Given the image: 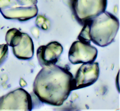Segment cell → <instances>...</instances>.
Listing matches in <instances>:
<instances>
[{
  "label": "cell",
  "instance_id": "cell-7",
  "mask_svg": "<svg viewBox=\"0 0 120 111\" xmlns=\"http://www.w3.org/2000/svg\"><path fill=\"white\" fill-rule=\"evenodd\" d=\"M97 49L90 43L80 41L72 44L68 52V59L71 63L79 64L94 62L97 58Z\"/></svg>",
  "mask_w": 120,
  "mask_h": 111
},
{
  "label": "cell",
  "instance_id": "cell-8",
  "mask_svg": "<svg viewBox=\"0 0 120 111\" xmlns=\"http://www.w3.org/2000/svg\"><path fill=\"white\" fill-rule=\"evenodd\" d=\"M99 75V65L98 63H83L73 79V91L92 85L98 79Z\"/></svg>",
  "mask_w": 120,
  "mask_h": 111
},
{
  "label": "cell",
  "instance_id": "cell-1",
  "mask_svg": "<svg viewBox=\"0 0 120 111\" xmlns=\"http://www.w3.org/2000/svg\"><path fill=\"white\" fill-rule=\"evenodd\" d=\"M33 83V91L42 102L63 104L73 91V76L68 68L56 65L42 67Z\"/></svg>",
  "mask_w": 120,
  "mask_h": 111
},
{
  "label": "cell",
  "instance_id": "cell-5",
  "mask_svg": "<svg viewBox=\"0 0 120 111\" xmlns=\"http://www.w3.org/2000/svg\"><path fill=\"white\" fill-rule=\"evenodd\" d=\"M6 41L11 47L15 56L21 60H29L34 54V44L29 35L16 29L9 30L6 33Z\"/></svg>",
  "mask_w": 120,
  "mask_h": 111
},
{
  "label": "cell",
  "instance_id": "cell-9",
  "mask_svg": "<svg viewBox=\"0 0 120 111\" xmlns=\"http://www.w3.org/2000/svg\"><path fill=\"white\" fill-rule=\"evenodd\" d=\"M63 51L62 45L57 41L50 42L46 45L40 46L37 51V56L42 67L56 65Z\"/></svg>",
  "mask_w": 120,
  "mask_h": 111
},
{
  "label": "cell",
  "instance_id": "cell-6",
  "mask_svg": "<svg viewBox=\"0 0 120 111\" xmlns=\"http://www.w3.org/2000/svg\"><path fill=\"white\" fill-rule=\"evenodd\" d=\"M32 107L30 95L21 88L0 97V110L31 111Z\"/></svg>",
  "mask_w": 120,
  "mask_h": 111
},
{
  "label": "cell",
  "instance_id": "cell-11",
  "mask_svg": "<svg viewBox=\"0 0 120 111\" xmlns=\"http://www.w3.org/2000/svg\"><path fill=\"white\" fill-rule=\"evenodd\" d=\"M8 48L6 44L0 45V64L6 58L8 54Z\"/></svg>",
  "mask_w": 120,
  "mask_h": 111
},
{
  "label": "cell",
  "instance_id": "cell-12",
  "mask_svg": "<svg viewBox=\"0 0 120 111\" xmlns=\"http://www.w3.org/2000/svg\"><path fill=\"white\" fill-rule=\"evenodd\" d=\"M33 30H32V33L33 36L35 37H38L39 34V31L36 28H33Z\"/></svg>",
  "mask_w": 120,
  "mask_h": 111
},
{
  "label": "cell",
  "instance_id": "cell-2",
  "mask_svg": "<svg viewBox=\"0 0 120 111\" xmlns=\"http://www.w3.org/2000/svg\"><path fill=\"white\" fill-rule=\"evenodd\" d=\"M78 37L83 42L105 47L114 41L119 28L118 18L111 13L105 11L87 21Z\"/></svg>",
  "mask_w": 120,
  "mask_h": 111
},
{
  "label": "cell",
  "instance_id": "cell-10",
  "mask_svg": "<svg viewBox=\"0 0 120 111\" xmlns=\"http://www.w3.org/2000/svg\"><path fill=\"white\" fill-rule=\"evenodd\" d=\"M36 25L43 30H47L49 28V22L44 16H38L36 19Z\"/></svg>",
  "mask_w": 120,
  "mask_h": 111
},
{
  "label": "cell",
  "instance_id": "cell-3",
  "mask_svg": "<svg viewBox=\"0 0 120 111\" xmlns=\"http://www.w3.org/2000/svg\"><path fill=\"white\" fill-rule=\"evenodd\" d=\"M4 4L0 7L7 6L0 11L4 17L16 19L19 21H27L36 16L38 12L37 0H0Z\"/></svg>",
  "mask_w": 120,
  "mask_h": 111
},
{
  "label": "cell",
  "instance_id": "cell-4",
  "mask_svg": "<svg viewBox=\"0 0 120 111\" xmlns=\"http://www.w3.org/2000/svg\"><path fill=\"white\" fill-rule=\"evenodd\" d=\"M77 22L83 25L87 21L105 12L108 0H67Z\"/></svg>",
  "mask_w": 120,
  "mask_h": 111
}]
</instances>
